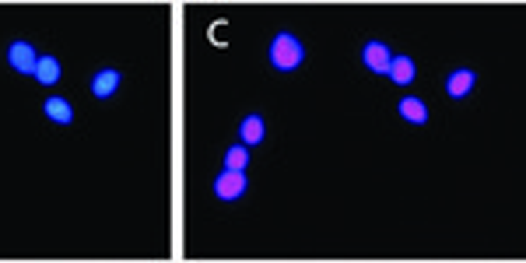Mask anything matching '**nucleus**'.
I'll use <instances>...</instances> for the list:
<instances>
[{
    "label": "nucleus",
    "mask_w": 526,
    "mask_h": 263,
    "mask_svg": "<svg viewBox=\"0 0 526 263\" xmlns=\"http://www.w3.org/2000/svg\"><path fill=\"white\" fill-rule=\"evenodd\" d=\"M302 60H305V49L295 35H288V32L274 35V42H271V67L274 70H295Z\"/></svg>",
    "instance_id": "nucleus-1"
},
{
    "label": "nucleus",
    "mask_w": 526,
    "mask_h": 263,
    "mask_svg": "<svg viewBox=\"0 0 526 263\" xmlns=\"http://www.w3.org/2000/svg\"><path fill=\"white\" fill-rule=\"evenodd\" d=\"M242 193H246V175L232 172V168H221L218 180H214V197L218 200H239Z\"/></svg>",
    "instance_id": "nucleus-2"
},
{
    "label": "nucleus",
    "mask_w": 526,
    "mask_h": 263,
    "mask_svg": "<svg viewBox=\"0 0 526 263\" xmlns=\"http://www.w3.org/2000/svg\"><path fill=\"white\" fill-rule=\"evenodd\" d=\"M8 63H11L18 74H35L39 53H35L29 42H11V49H8Z\"/></svg>",
    "instance_id": "nucleus-3"
},
{
    "label": "nucleus",
    "mask_w": 526,
    "mask_h": 263,
    "mask_svg": "<svg viewBox=\"0 0 526 263\" xmlns=\"http://www.w3.org/2000/svg\"><path fill=\"white\" fill-rule=\"evenodd\" d=\"M362 60H365V67H369V70L386 74V70H390V63H393V53H390V46H386V42H369V46L362 49Z\"/></svg>",
    "instance_id": "nucleus-4"
},
{
    "label": "nucleus",
    "mask_w": 526,
    "mask_h": 263,
    "mask_svg": "<svg viewBox=\"0 0 526 263\" xmlns=\"http://www.w3.org/2000/svg\"><path fill=\"white\" fill-rule=\"evenodd\" d=\"M474 84H477V74H474V70H456V74L446 77V92H449V99H467Z\"/></svg>",
    "instance_id": "nucleus-5"
},
{
    "label": "nucleus",
    "mask_w": 526,
    "mask_h": 263,
    "mask_svg": "<svg viewBox=\"0 0 526 263\" xmlns=\"http://www.w3.org/2000/svg\"><path fill=\"white\" fill-rule=\"evenodd\" d=\"M116 88H120V74H116V70H99V74L92 77V95H95V99H109Z\"/></svg>",
    "instance_id": "nucleus-6"
},
{
    "label": "nucleus",
    "mask_w": 526,
    "mask_h": 263,
    "mask_svg": "<svg viewBox=\"0 0 526 263\" xmlns=\"http://www.w3.org/2000/svg\"><path fill=\"white\" fill-rule=\"evenodd\" d=\"M239 137H242V148H256L260 141H263V120L260 116H246L242 123H239Z\"/></svg>",
    "instance_id": "nucleus-7"
},
{
    "label": "nucleus",
    "mask_w": 526,
    "mask_h": 263,
    "mask_svg": "<svg viewBox=\"0 0 526 263\" xmlns=\"http://www.w3.org/2000/svg\"><path fill=\"white\" fill-rule=\"evenodd\" d=\"M32 77H39L42 84H56V81H60V60H56V56H39Z\"/></svg>",
    "instance_id": "nucleus-8"
},
{
    "label": "nucleus",
    "mask_w": 526,
    "mask_h": 263,
    "mask_svg": "<svg viewBox=\"0 0 526 263\" xmlns=\"http://www.w3.org/2000/svg\"><path fill=\"white\" fill-rule=\"evenodd\" d=\"M397 84H411L414 81V60L411 56H393V63H390V70H386Z\"/></svg>",
    "instance_id": "nucleus-9"
},
{
    "label": "nucleus",
    "mask_w": 526,
    "mask_h": 263,
    "mask_svg": "<svg viewBox=\"0 0 526 263\" xmlns=\"http://www.w3.org/2000/svg\"><path fill=\"white\" fill-rule=\"evenodd\" d=\"M400 116H404L407 123H417V127L428 123V109H424L421 99H404V102H400Z\"/></svg>",
    "instance_id": "nucleus-10"
},
{
    "label": "nucleus",
    "mask_w": 526,
    "mask_h": 263,
    "mask_svg": "<svg viewBox=\"0 0 526 263\" xmlns=\"http://www.w3.org/2000/svg\"><path fill=\"white\" fill-rule=\"evenodd\" d=\"M42 109H46V116H49L53 123H70V120H74V109H70V102H63V99H46Z\"/></svg>",
    "instance_id": "nucleus-11"
},
{
    "label": "nucleus",
    "mask_w": 526,
    "mask_h": 263,
    "mask_svg": "<svg viewBox=\"0 0 526 263\" xmlns=\"http://www.w3.org/2000/svg\"><path fill=\"white\" fill-rule=\"evenodd\" d=\"M246 165H249V151H246L242 144L228 148V154H225V168H232V172H246Z\"/></svg>",
    "instance_id": "nucleus-12"
}]
</instances>
